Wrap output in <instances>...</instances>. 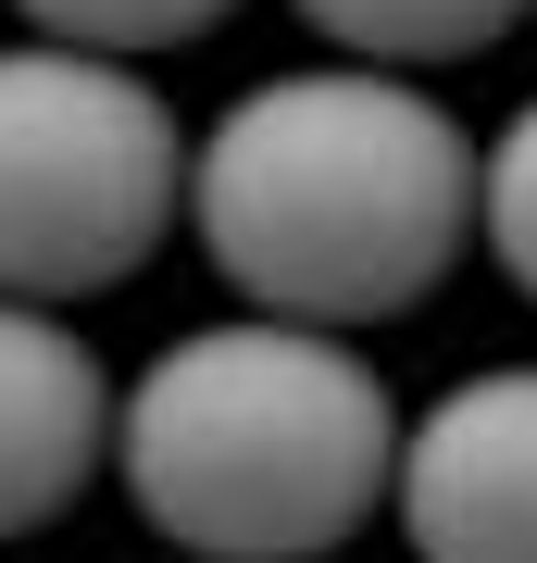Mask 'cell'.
<instances>
[{
  "label": "cell",
  "mask_w": 537,
  "mask_h": 563,
  "mask_svg": "<svg viewBox=\"0 0 537 563\" xmlns=\"http://www.w3.org/2000/svg\"><path fill=\"white\" fill-rule=\"evenodd\" d=\"M38 38L63 51H100V63H150V51H188V38H213L238 0H13Z\"/></svg>",
  "instance_id": "cell-7"
},
{
  "label": "cell",
  "mask_w": 537,
  "mask_h": 563,
  "mask_svg": "<svg viewBox=\"0 0 537 563\" xmlns=\"http://www.w3.org/2000/svg\"><path fill=\"white\" fill-rule=\"evenodd\" d=\"M188 139L138 63L0 38V301H100L176 239Z\"/></svg>",
  "instance_id": "cell-3"
},
{
  "label": "cell",
  "mask_w": 537,
  "mask_h": 563,
  "mask_svg": "<svg viewBox=\"0 0 537 563\" xmlns=\"http://www.w3.org/2000/svg\"><path fill=\"white\" fill-rule=\"evenodd\" d=\"M100 463H113V376H100L88 325L0 301V539L63 526Z\"/></svg>",
  "instance_id": "cell-5"
},
{
  "label": "cell",
  "mask_w": 537,
  "mask_h": 563,
  "mask_svg": "<svg viewBox=\"0 0 537 563\" xmlns=\"http://www.w3.org/2000/svg\"><path fill=\"white\" fill-rule=\"evenodd\" d=\"M476 239H488L500 276L537 301V101H525V113L476 151Z\"/></svg>",
  "instance_id": "cell-8"
},
{
  "label": "cell",
  "mask_w": 537,
  "mask_h": 563,
  "mask_svg": "<svg viewBox=\"0 0 537 563\" xmlns=\"http://www.w3.org/2000/svg\"><path fill=\"white\" fill-rule=\"evenodd\" d=\"M388 514L413 563H537V363H476L400 413Z\"/></svg>",
  "instance_id": "cell-4"
},
{
  "label": "cell",
  "mask_w": 537,
  "mask_h": 563,
  "mask_svg": "<svg viewBox=\"0 0 537 563\" xmlns=\"http://www.w3.org/2000/svg\"><path fill=\"white\" fill-rule=\"evenodd\" d=\"M537 0H300V25H313L338 63H376V76H425V63H476L500 51Z\"/></svg>",
  "instance_id": "cell-6"
},
{
  "label": "cell",
  "mask_w": 537,
  "mask_h": 563,
  "mask_svg": "<svg viewBox=\"0 0 537 563\" xmlns=\"http://www.w3.org/2000/svg\"><path fill=\"white\" fill-rule=\"evenodd\" d=\"M113 476L188 563H325L400 476V401L325 325H188L113 388Z\"/></svg>",
  "instance_id": "cell-2"
},
{
  "label": "cell",
  "mask_w": 537,
  "mask_h": 563,
  "mask_svg": "<svg viewBox=\"0 0 537 563\" xmlns=\"http://www.w3.org/2000/svg\"><path fill=\"white\" fill-rule=\"evenodd\" d=\"M200 263L276 325H388L476 251V139L425 76L288 63L188 139Z\"/></svg>",
  "instance_id": "cell-1"
}]
</instances>
